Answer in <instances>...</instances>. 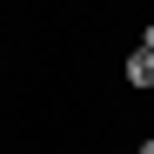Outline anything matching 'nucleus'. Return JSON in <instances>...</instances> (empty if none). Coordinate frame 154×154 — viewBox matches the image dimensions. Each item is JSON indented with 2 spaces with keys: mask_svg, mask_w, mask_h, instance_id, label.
<instances>
[{
  "mask_svg": "<svg viewBox=\"0 0 154 154\" xmlns=\"http://www.w3.org/2000/svg\"><path fill=\"white\" fill-rule=\"evenodd\" d=\"M141 54H154V27H141Z\"/></svg>",
  "mask_w": 154,
  "mask_h": 154,
  "instance_id": "2",
  "label": "nucleus"
},
{
  "mask_svg": "<svg viewBox=\"0 0 154 154\" xmlns=\"http://www.w3.org/2000/svg\"><path fill=\"white\" fill-rule=\"evenodd\" d=\"M141 154H154V141H141Z\"/></svg>",
  "mask_w": 154,
  "mask_h": 154,
  "instance_id": "3",
  "label": "nucleus"
},
{
  "mask_svg": "<svg viewBox=\"0 0 154 154\" xmlns=\"http://www.w3.org/2000/svg\"><path fill=\"white\" fill-rule=\"evenodd\" d=\"M127 81H134V87H154V54L134 47V54H127Z\"/></svg>",
  "mask_w": 154,
  "mask_h": 154,
  "instance_id": "1",
  "label": "nucleus"
}]
</instances>
